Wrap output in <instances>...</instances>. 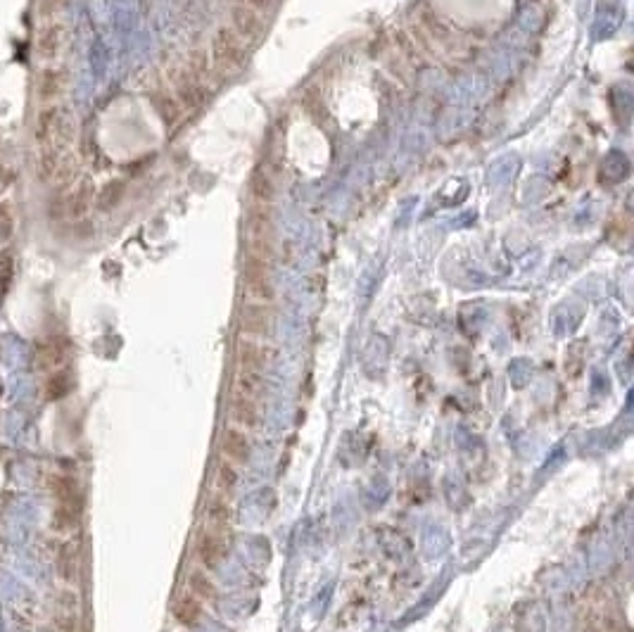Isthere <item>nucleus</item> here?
Instances as JSON below:
<instances>
[{
  "instance_id": "2",
  "label": "nucleus",
  "mask_w": 634,
  "mask_h": 632,
  "mask_svg": "<svg viewBox=\"0 0 634 632\" xmlns=\"http://www.w3.org/2000/svg\"><path fill=\"white\" fill-rule=\"evenodd\" d=\"M242 281H245L247 295L254 302L269 304L276 297L274 283H271V264L254 257H245V266H242Z\"/></svg>"
},
{
  "instance_id": "3",
  "label": "nucleus",
  "mask_w": 634,
  "mask_h": 632,
  "mask_svg": "<svg viewBox=\"0 0 634 632\" xmlns=\"http://www.w3.org/2000/svg\"><path fill=\"white\" fill-rule=\"evenodd\" d=\"M212 53L217 65L224 69V72H240V69L245 67V60H247L245 46H242V41L233 29H221L217 33V38H214L212 43Z\"/></svg>"
},
{
  "instance_id": "9",
  "label": "nucleus",
  "mask_w": 634,
  "mask_h": 632,
  "mask_svg": "<svg viewBox=\"0 0 634 632\" xmlns=\"http://www.w3.org/2000/svg\"><path fill=\"white\" fill-rule=\"evenodd\" d=\"M221 450L228 457V461H235V464H247L249 457H252V447H249V440L242 430L238 428H228L221 437Z\"/></svg>"
},
{
  "instance_id": "33",
  "label": "nucleus",
  "mask_w": 634,
  "mask_h": 632,
  "mask_svg": "<svg viewBox=\"0 0 634 632\" xmlns=\"http://www.w3.org/2000/svg\"><path fill=\"white\" fill-rule=\"evenodd\" d=\"M50 3H53V5H60V3H64V0H50Z\"/></svg>"
},
{
  "instance_id": "23",
  "label": "nucleus",
  "mask_w": 634,
  "mask_h": 632,
  "mask_svg": "<svg viewBox=\"0 0 634 632\" xmlns=\"http://www.w3.org/2000/svg\"><path fill=\"white\" fill-rule=\"evenodd\" d=\"M69 390H71V375L67 371H62V368H57L46 383V397L48 400H60Z\"/></svg>"
},
{
  "instance_id": "1",
  "label": "nucleus",
  "mask_w": 634,
  "mask_h": 632,
  "mask_svg": "<svg viewBox=\"0 0 634 632\" xmlns=\"http://www.w3.org/2000/svg\"><path fill=\"white\" fill-rule=\"evenodd\" d=\"M69 133V122L62 108L57 105H46L38 117H36V143L41 145V150H62L64 140Z\"/></svg>"
},
{
  "instance_id": "14",
  "label": "nucleus",
  "mask_w": 634,
  "mask_h": 632,
  "mask_svg": "<svg viewBox=\"0 0 634 632\" xmlns=\"http://www.w3.org/2000/svg\"><path fill=\"white\" fill-rule=\"evenodd\" d=\"M249 195H252L254 202L261 204H271L276 200V183L264 169H254L252 176H249Z\"/></svg>"
},
{
  "instance_id": "30",
  "label": "nucleus",
  "mask_w": 634,
  "mask_h": 632,
  "mask_svg": "<svg viewBox=\"0 0 634 632\" xmlns=\"http://www.w3.org/2000/svg\"><path fill=\"white\" fill-rule=\"evenodd\" d=\"M12 226H14V222H12L10 209L0 207V240H7L12 236Z\"/></svg>"
},
{
  "instance_id": "26",
  "label": "nucleus",
  "mask_w": 634,
  "mask_h": 632,
  "mask_svg": "<svg viewBox=\"0 0 634 632\" xmlns=\"http://www.w3.org/2000/svg\"><path fill=\"white\" fill-rule=\"evenodd\" d=\"M157 110H160V117L164 119V124H174L178 122V117H181V105H178V100H174V98H167L162 95L160 100H157Z\"/></svg>"
},
{
  "instance_id": "16",
  "label": "nucleus",
  "mask_w": 634,
  "mask_h": 632,
  "mask_svg": "<svg viewBox=\"0 0 634 632\" xmlns=\"http://www.w3.org/2000/svg\"><path fill=\"white\" fill-rule=\"evenodd\" d=\"M57 571H60V578L64 582H76V578H78V544L76 542H67L60 549V556H57Z\"/></svg>"
},
{
  "instance_id": "4",
  "label": "nucleus",
  "mask_w": 634,
  "mask_h": 632,
  "mask_svg": "<svg viewBox=\"0 0 634 632\" xmlns=\"http://www.w3.org/2000/svg\"><path fill=\"white\" fill-rule=\"evenodd\" d=\"M240 328L249 338H264L271 333V309L261 302H249L242 307L240 314Z\"/></svg>"
},
{
  "instance_id": "24",
  "label": "nucleus",
  "mask_w": 634,
  "mask_h": 632,
  "mask_svg": "<svg viewBox=\"0 0 634 632\" xmlns=\"http://www.w3.org/2000/svg\"><path fill=\"white\" fill-rule=\"evenodd\" d=\"M207 516H209L212 525H228V523H231L233 511H231V504L224 499V494H217L209 502V507H207Z\"/></svg>"
},
{
  "instance_id": "8",
  "label": "nucleus",
  "mask_w": 634,
  "mask_h": 632,
  "mask_svg": "<svg viewBox=\"0 0 634 632\" xmlns=\"http://www.w3.org/2000/svg\"><path fill=\"white\" fill-rule=\"evenodd\" d=\"M67 343L60 338H50L46 340L38 352H36V368L38 371H57L64 361H67Z\"/></svg>"
},
{
  "instance_id": "6",
  "label": "nucleus",
  "mask_w": 634,
  "mask_h": 632,
  "mask_svg": "<svg viewBox=\"0 0 634 632\" xmlns=\"http://www.w3.org/2000/svg\"><path fill=\"white\" fill-rule=\"evenodd\" d=\"M233 31L240 41H256L264 33V22L259 12L249 5H235L233 8Z\"/></svg>"
},
{
  "instance_id": "11",
  "label": "nucleus",
  "mask_w": 634,
  "mask_h": 632,
  "mask_svg": "<svg viewBox=\"0 0 634 632\" xmlns=\"http://www.w3.org/2000/svg\"><path fill=\"white\" fill-rule=\"evenodd\" d=\"M271 359V350L269 347H264L261 343H256V340H240V347H238V361L242 368H247V371H261L264 366H266V361Z\"/></svg>"
},
{
  "instance_id": "19",
  "label": "nucleus",
  "mask_w": 634,
  "mask_h": 632,
  "mask_svg": "<svg viewBox=\"0 0 634 632\" xmlns=\"http://www.w3.org/2000/svg\"><path fill=\"white\" fill-rule=\"evenodd\" d=\"M245 252H247L245 257H254V259H261V261H266V264H271L276 257L274 238H247Z\"/></svg>"
},
{
  "instance_id": "12",
  "label": "nucleus",
  "mask_w": 634,
  "mask_h": 632,
  "mask_svg": "<svg viewBox=\"0 0 634 632\" xmlns=\"http://www.w3.org/2000/svg\"><path fill=\"white\" fill-rule=\"evenodd\" d=\"M226 546L224 542L214 535L212 530H204L202 535H199L197 539V559L199 564H202L204 568H217L221 564V559L226 556Z\"/></svg>"
},
{
  "instance_id": "29",
  "label": "nucleus",
  "mask_w": 634,
  "mask_h": 632,
  "mask_svg": "<svg viewBox=\"0 0 634 632\" xmlns=\"http://www.w3.org/2000/svg\"><path fill=\"white\" fill-rule=\"evenodd\" d=\"M12 271H14L12 257H10V254H3V257H0V288H3V293H5V288L10 286Z\"/></svg>"
},
{
  "instance_id": "7",
  "label": "nucleus",
  "mask_w": 634,
  "mask_h": 632,
  "mask_svg": "<svg viewBox=\"0 0 634 632\" xmlns=\"http://www.w3.org/2000/svg\"><path fill=\"white\" fill-rule=\"evenodd\" d=\"M245 233L247 238H274V214H271L269 204L254 202L252 207L247 209V219H245Z\"/></svg>"
},
{
  "instance_id": "25",
  "label": "nucleus",
  "mask_w": 634,
  "mask_h": 632,
  "mask_svg": "<svg viewBox=\"0 0 634 632\" xmlns=\"http://www.w3.org/2000/svg\"><path fill=\"white\" fill-rule=\"evenodd\" d=\"M240 475H238V468H235V464H231V461H221L219 464V473H217V485L224 494L233 492L235 485H238Z\"/></svg>"
},
{
  "instance_id": "27",
  "label": "nucleus",
  "mask_w": 634,
  "mask_h": 632,
  "mask_svg": "<svg viewBox=\"0 0 634 632\" xmlns=\"http://www.w3.org/2000/svg\"><path fill=\"white\" fill-rule=\"evenodd\" d=\"M64 212H67L69 217H74V219H81L85 212H88V193L78 190V193L71 195L67 200V207H64Z\"/></svg>"
},
{
  "instance_id": "20",
  "label": "nucleus",
  "mask_w": 634,
  "mask_h": 632,
  "mask_svg": "<svg viewBox=\"0 0 634 632\" xmlns=\"http://www.w3.org/2000/svg\"><path fill=\"white\" fill-rule=\"evenodd\" d=\"M50 487H53L55 497L60 499V504H76V507H81V502H78V489H76V482L71 478H64V475H55L53 480H50Z\"/></svg>"
},
{
  "instance_id": "32",
  "label": "nucleus",
  "mask_w": 634,
  "mask_h": 632,
  "mask_svg": "<svg viewBox=\"0 0 634 632\" xmlns=\"http://www.w3.org/2000/svg\"><path fill=\"white\" fill-rule=\"evenodd\" d=\"M245 3H247L252 10L261 12V10H266V8H269V5H271V0H245Z\"/></svg>"
},
{
  "instance_id": "31",
  "label": "nucleus",
  "mask_w": 634,
  "mask_h": 632,
  "mask_svg": "<svg viewBox=\"0 0 634 632\" xmlns=\"http://www.w3.org/2000/svg\"><path fill=\"white\" fill-rule=\"evenodd\" d=\"M55 630L57 632H76V621L71 616L67 618H60V621L55 623Z\"/></svg>"
},
{
  "instance_id": "28",
  "label": "nucleus",
  "mask_w": 634,
  "mask_h": 632,
  "mask_svg": "<svg viewBox=\"0 0 634 632\" xmlns=\"http://www.w3.org/2000/svg\"><path fill=\"white\" fill-rule=\"evenodd\" d=\"M121 195H124V186H121V183H110V186L103 190V195H100V207L112 209L114 204L119 202Z\"/></svg>"
},
{
  "instance_id": "22",
  "label": "nucleus",
  "mask_w": 634,
  "mask_h": 632,
  "mask_svg": "<svg viewBox=\"0 0 634 632\" xmlns=\"http://www.w3.org/2000/svg\"><path fill=\"white\" fill-rule=\"evenodd\" d=\"M188 587H190V594H195L197 599H214V596H217V585H214L209 575L202 571H195L190 575Z\"/></svg>"
},
{
  "instance_id": "18",
  "label": "nucleus",
  "mask_w": 634,
  "mask_h": 632,
  "mask_svg": "<svg viewBox=\"0 0 634 632\" xmlns=\"http://www.w3.org/2000/svg\"><path fill=\"white\" fill-rule=\"evenodd\" d=\"M78 511H81V507H76V504H60V507L55 509L53 528L57 532L74 530L76 525H78Z\"/></svg>"
},
{
  "instance_id": "15",
  "label": "nucleus",
  "mask_w": 634,
  "mask_h": 632,
  "mask_svg": "<svg viewBox=\"0 0 634 632\" xmlns=\"http://www.w3.org/2000/svg\"><path fill=\"white\" fill-rule=\"evenodd\" d=\"M231 418L238 425H245V428H256L259 425V411H256L254 400L249 397H233L231 400Z\"/></svg>"
},
{
  "instance_id": "13",
  "label": "nucleus",
  "mask_w": 634,
  "mask_h": 632,
  "mask_svg": "<svg viewBox=\"0 0 634 632\" xmlns=\"http://www.w3.org/2000/svg\"><path fill=\"white\" fill-rule=\"evenodd\" d=\"M64 41H67V36H64L62 26L50 24L41 31L38 41H36V51H38L43 60H55L60 58V53L64 51Z\"/></svg>"
},
{
  "instance_id": "10",
  "label": "nucleus",
  "mask_w": 634,
  "mask_h": 632,
  "mask_svg": "<svg viewBox=\"0 0 634 632\" xmlns=\"http://www.w3.org/2000/svg\"><path fill=\"white\" fill-rule=\"evenodd\" d=\"M176 100L181 105V110H202L207 100H209V93H207V88L202 86V81L192 79L188 74L181 83H178Z\"/></svg>"
},
{
  "instance_id": "5",
  "label": "nucleus",
  "mask_w": 634,
  "mask_h": 632,
  "mask_svg": "<svg viewBox=\"0 0 634 632\" xmlns=\"http://www.w3.org/2000/svg\"><path fill=\"white\" fill-rule=\"evenodd\" d=\"M67 72L60 67H46L36 81V93L46 105H53V100H60L62 93L67 90Z\"/></svg>"
},
{
  "instance_id": "17",
  "label": "nucleus",
  "mask_w": 634,
  "mask_h": 632,
  "mask_svg": "<svg viewBox=\"0 0 634 632\" xmlns=\"http://www.w3.org/2000/svg\"><path fill=\"white\" fill-rule=\"evenodd\" d=\"M199 613H202V603L195 594H183L174 606V618L181 625H195Z\"/></svg>"
},
{
  "instance_id": "21",
  "label": "nucleus",
  "mask_w": 634,
  "mask_h": 632,
  "mask_svg": "<svg viewBox=\"0 0 634 632\" xmlns=\"http://www.w3.org/2000/svg\"><path fill=\"white\" fill-rule=\"evenodd\" d=\"M261 393H264V378L259 375V371H247V368H242L238 375V395L254 400V397H259Z\"/></svg>"
}]
</instances>
